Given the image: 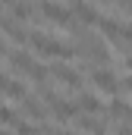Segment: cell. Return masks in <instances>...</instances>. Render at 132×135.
<instances>
[{
    "label": "cell",
    "instance_id": "cell-1",
    "mask_svg": "<svg viewBox=\"0 0 132 135\" xmlns=\"http://www.w3.org/2000/svg\"><path fill=\"white\" fill-rule=\"evenodd\" d=\"M29 44H32L38 54H44V57H54V60H72L76 57V47L69 44V41H60V38H54V35H44V32H29Z\"/></svg>",
    "mask_w": 132,
    "mask_h": 135
},
{
    "label": "cell",
    "instance_id": "cell-2",
    "mask_svg": "<svg viewBox=\"0 0 132 135\" xmlns=\"http://www.w3.org/2000/svg\"><path fill=\"white\" fill-rule=\"evenodd\" d=\"M47 72L57 79V85H63V88H69V91H82V85H85L82 72L72 66V63H63V60H54V63L47 66Z\"/></svg>",
    "mask_w": 132,
    "mask_h": 135
},
{
    "label": "cell",
    "instance_id": "cell-3",
    "mask_svg": "<svg viewBox=\"0 0 132 135\" xmlns=\"http://www.w3.org/2000/svg\"><path fill=\"white\" fill-rule=\"evenodd\" d=\"M38 16H44L47 22H54V25H63V28L79 25V22L72 19V9H69V6H63V3H54V0H44V3L38 6Z\"/></svg>",
    "mask_w": 132,
    "mask_h": 135
},
{
    "label": "cell",
    "instance_id": "cell-4",
    "mask_svg": "<svg viewBox=\"0 0 132 135\" xmlns=\"http://www.w3.org/2000/svg\"><path fill=\"white\" fill-rule=\"evenodd\" d=\"M91 82H95V88H98L101 94H116V91H120L116 72H113V69H107V66L91 69Z\"/></svg>",
    "mask_w": 132,
    "mask_h": 135
},
{
    "label": "cell",
    "instance_id": "cell-5",
    "mask_svg": "<svg viewBox=\"0 0 132 135\" xmlns=\"http://www.w3.org/2000/svg\"><path fill=\"white\" fill-rule=\"evenodd\" d=\"M0 32L6 35L10 41H16V44H29V32H25V28H22V25H19L16 19H10L6 13L0 16Z\"/></svg>",
    "mask_w": 132,
    "mask_h": 135
},
{
    "label": "cell",
    "instance_id": "cell-6",
    "mask_svg": "<svg viewBox=\"0 0 132 135\" xmlns=\"http://www.w3.org/2000/svg\"><path fill=\"white\" fill-rule=\"evenodd\" d=\"M0 94H6V98H13V101H22L29 91H25V85H22L19 79H13L10 72H0Z\"/></svg>",
    "mask_w": 132,
    "mask_h": 135
},
{
    "label": "cell",
    "instance_id": "cell-7",
    "mask_svg": "<svg viewBox=\"0 0 132 135\" xmlns=\"http://www.w3.org/2000/svg\"><path fill=\"white\" fill-rule=\"evenodd\" d=\"M69 9H72V19L79 25H98V19H101V9L98 6H88V3H72Z\"/></svg>",
    "mask_w": 132,
    "mask_h": 135
},
{
    "label": "cell",
    "instance_id": "cell-8",
    "mask_svg": "<svg viewBox=\"0 0 132 135\" xmlns=\"http://www.w3.org/2000/svg\"><path fill=\"white\" fill-rule=\"evenodd\" d=\"M6 60H10V66L19 69V72H32V69L38 66V60L32 57V50H22V47H19V50H10Z\"/></svg>",
    "mask_w": 132,
    "mask_h": 135
},
{
    "label": "cell",
    "instance_id": "cell-9",
    "mask_svg": "<svg viewBox=\"0 0 132 135\" xmlns=\"http://www.w3.org/2000/svg\"><path fill=\"white\" fill-rule=\"evenodd\" d=\"M76 110H82L85 116H98L101 110H104V104L98 101V94H88V91H79V98H76Z\"/></svg>",
    "mask_w": 132,
    "mask_h": 135
},
{
    "label": "cell",
    "instance_id": "cell-10",
    "mask_svg": "<svg viewBox=\"0 0 132 135\" xmlns=\"http://www.w3.org/2000/svg\"><path fill=\"white\" fill-rule=\"evenodd\" d=\"M35 13H38V9H35L32 3H10V6H6V16H10V19H16L19 25H25Z\"/></svg>",
    "mask_w": 132,
    "mask_h": 135
},
{
    "label": "cell",
    "instance_id": "cell-11",
    "mask_svg": "<svg viewBox=\"0 0 132 135\" xmlns=\"http://www.w3.org/2000/svg\"><path fill=\"white\" fill-rule=\"evenodd\" d=\"M76 123H79L82 132H88V135H107V123L101 116H79Z\"/></svg>",
    "mask_w": 132,
    "mask_h": 135
},
{
    "label": "cell",
    "instance_id": "cell-12",
    "mask_svg": "<svg viewBox=\"0 0 132 135\" xmlns=\"http://www.w3.org/2000/svg\"><path fill=\"white\" fill-rule=\"evenodd\" d=\"M19 104H22V113H25L29 119H44V107L38 104V98H35V94H25Z\"/></svg>",
    "mask_w": 132,
    "mask_h": 135
},
{
    "label": "cell",
    "instance_id": "cell-13",
    "mask_svg": "<svg viewBox=\"0 0 132 135\" xmlns=\"http://www.w3.org/2000/svg\"><path fill=\"white\" fill-rule=\"evenodd\" d=\"M13 129H16V135H41V129H38V126H32L29 119H19Z\"/></svg>",
    "mask_w": 132,
    "mask_h": 135
},
{
    "label": "cell",
    "instance_id": "cell-14",
    "mask_svg": "<svg viewBox=\"0 0 132 135\" xmlns=\"http://www.w3.org/2000/svg\"><path fill=\"white\" fill-rule=\"evenodd\" d=\"M16 110H10L6 104H0V126H16Z\"/></svg>",
    "mask_w": 132,
    "mask_h": 135
},
{
    "label": "cell",
    "instance_id": "cell-15",
    "mask_svg": "<svg viewBox=\"0 0 132 135\" xmlns=\"http://www.w3.org/2000/svg\"><path fill=\"white\" fill-rule=\"evenodd\" d=\"M120 88H126V91H129V94H132V75H126V79L120 82Z\"/></svg>",
    "mask_w": 132,
    "mask_h": 135
},
{
    "label": "cell",
    "instance_id": "cell-16",
    "mask_svg": "<svg viewBox=\"0 0 132 135\" xmlns=\"http://www.w3.org/2000/svg\"><path fill=\"white\" fill-rule=\"evenodd\" d=\"M123 63H126V69H132V50L126 54V60H123Z\"/></svg>",
    "mask_w": 132,
    "mask_h": 135
},
{
    "label": "cell",
    "instance_id": "cell-17",
    "mask_svg": "<svg viewBox=\"0 0 132 135\" xmlns=\"http://www.w3.org/2000/svg\"><path fill=\"white\" fill-rule=\"evenodd\" d=\"M120 135H132V129H129V126H123V129H120Z\"/></svg>",
    "mask_w": 132,
    "mask_h": 135
},
{
    "label": "cell",
    "instance_id": "cell-18",
    "mask_svg": "<svg viewBox=\"0 0 132 135\" xmlns=\"http://www.w3.org/2000/svg\"><path fill=\"white\" fill-rule=\"evenodd\" d=\"M0 135H6V132H0Z\"/></svg>",
    "mask_w": 132,
    "mask_h": 135
}]
</instances>
